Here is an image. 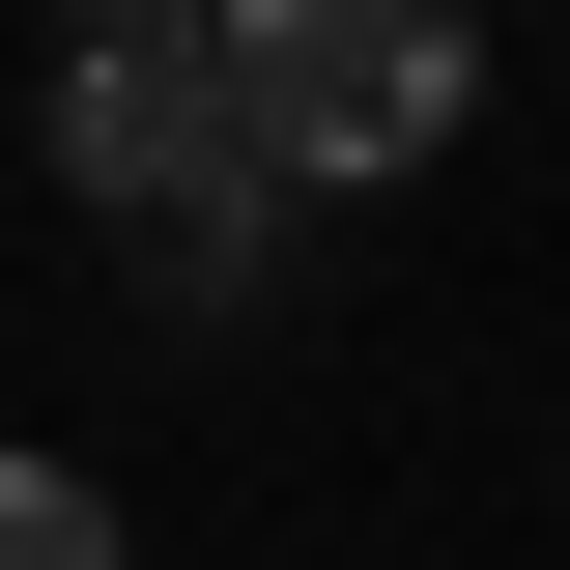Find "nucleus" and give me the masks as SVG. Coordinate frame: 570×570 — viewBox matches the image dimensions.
<instances>
[{
	"label": "nucleus",
	"instance_id": "4",
	"mask_svg": "<svg viewBox=\"0 0 570 570\" xmlns=\"http://www.w3.org/2000/svg\"><path fill=\"white\" fill-rule=\"evenodd\" d=\"M228 0H58V58H200Z\"/></svg>",
	"mask_w": 570,
	"mask_h": 570
},
{
	"label": "nucleus",
	"instance_id": "3",
	"mask_svg": "<svg viewBox=\"0 0 570 570\" xmlns=\"http://www.w3.org/2000/svg\"><path fill=\"white\" fill-rule=\"evenodd\" d=\"M0 570H142V542H115V485H86V456H0Z\"/></svg>",
	"mask_w": 570,
	"mask_h": 570
},
{
	"label": "nucleus",
	"instance_id": "2",
	"mask_svg": "<svg viewBox=\"0 0 570 570\" xmlns=\"http://www.w3.org/2000/svg\"><path fill=\"white\" fill-rule=\"evenodd\" d=\"M58 171L142 228V285H200V314L257 285V228H285V171L228 142V86H200V58H58Z\"/></svg>",
	"mask_w": 570,
	"mask_h": 570
},
{
	"label": "nucleus",
	"instance_id": "1",
	"mask_svg": "<svg viewBox=\"0 0 570 570\" xmlns=\"http://www.w3.org/2000/svg\"><path fill=\"white\" fill-rule=\"evenodd\" d=\"M200 86H228V142L285 200H400L428 142L485 115V0H228Z\"/></svg>",
	"mask_w": 570,
	"mask_h": 570
}]
</instances>
